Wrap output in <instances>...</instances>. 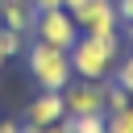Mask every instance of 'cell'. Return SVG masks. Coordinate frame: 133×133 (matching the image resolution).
<instances>
[{
  "label": "cell",
  "instance_id": "6da1fadb",
  "mask_svg": "<svg viewBox=\"0 0 133 133\" xmlns=\"http://www.w3.org/2000/svg\"><path fill=\"white\" fill-rule=\"evenodd\" d=\"M121 46H125L121 33H108V37H100V33H79L75 46L66 50V54H71V71H75V79H91V83L112 79L116 58H121Z\"/></svg>",
  "mask_w": 133,
  "mask_h": 133
},
{
  "label": "cell",
  "instance_id": "7a4b0ae2",
  "mask_svg": "<svg viewBox=\"0 0 133 133\" xmlns=\"http://www.w3.org/2000/svg\"><path fill=\"white\" fill-rule=\"evenodd\" d=\"M21 58H25L29 79H33L37 91H62V87L75 79L71 54H66V50H54V46H46V42H37V37H29V46H25Z\"/></svg>",
  "mask_w": 133,
  "mask_h": 133
},
{
  "label": "cell",
  "instance_id": "3957f363",
  "mask_svg": "<svg viewBox=\"0 0 133 133\" xmlns=\"http://www.w3.org/2000/svg\"><path fill=\"white\" fill-rule=\"evenodd\" d=\"M29 37H37V42H46V46H54V50H71L75 37H79V25H75V17H71L66 8H42Z\"/></svg>",
  "mask_w": 133,
  "mask_h": 133
},
{
  "label": "cell",
  "instance_id": "277c9868",
  "mask_svg": "<svg viewBox=\"0 0 133 133\" xmlns=\"http://www.w3.org/2000/svg\"><path fill=\"white\" fill-rule=\"evenodd\" d=\"M66 12L75 17L79 33H100V37L121 33V17H116V4H112V0H79V4L66 8Z\"/></svg>",
  "mask_w": 133,
  "mask_h": 133
},
{
  "label": "cell",
  "instance_id": "5b68a950",
  "mask_svg": "<svg viewBox=\"0 0 133 133\" xmlns=\"http://www.w3.org/2000/svg\"><path fill=\"white\" fill-rule=\"evenodd\" d=\"M62 104H66V116H91V112H104V83H91V79H71L62 87ZM108 116V112H104Z\"/></svg>",
  "mask_w": 133,
  "mask_h": 133
},
{
  "label": "cell",
  "instance_id": "8992f818",
  "mask_svg": "<svg viewBox=\"0 0 133 133\" xmlns=\"http://www.w3.org/2000/svg\"><path fill=\"white\" fill-rule=\"evenodd\" d=\"M66 116V104H62V91H37L29 104H25V125H37V129H50Z\"/></svg>",
  "mask_w": 133,
  "mask_h": 133
},
{
  "label": "cell",
  "instance_id": "52a82bcc",
  "mask_svg": "<svg viewBox=\"0 0 133 133\" xmlns=\"http://www.w3.org/2000/svg\"><path fill=\"white\" fill-rule=\"evenodd\" d=\"M33 21H37V8H33L29 0H0V25H4V29L33 33Z\"/></svg>",
  "mask_w": 133,
  "mask_h": 133
},
{
  "label": "cell",
  "instance_id": "ba28073f",
  "mask_svg": "<svg viewBox=\"0 0 133 133\" xmlns=\"http://www.w3.org/2000/svg\"><path fill=\"white\" fill-rule=\"evenodd\" d=\"M66 133H108V116L91 112V116H62Z\"/></svg>",
  "mask_w": 133,
  "mask_h": 133
},
{
  "label": "cell",
  "instance_id": "9c48e42d",
  "mask_svg": "<svg viewBox=\"0 0 133 133\" xmlns=\"http://www.w3.org/2000/svg\"><path fill=\"white\" fill-rule=\"evenodd\" d=\"M133 100H129V91L116 83V79H104V112H121V108H129Z\"/></svg>",
  "mask_w": 133,
  "mask_h": 133
},
{
  "label": "cell",
  "instance_id": "30bf717a",
  "mask_svg": "<svg viewBox=\"0 0 133 133\" xmlns=\"http://www.w3.org/2000/svg\"><path fill=\"white\" fill-rule=\"evenodd\" d=\"M0 46H4L8 58H21L25 46H29V33H17V29H4V25H0Z\"/></svg>",
  "mask_w": 133,
  "mask_h": 133
},
{
  "label": "cell",
  "instance_id": "8fae6325",
  "mask_svg": "<svg viewBox=\"0 0 133 133\" xmlns=\"http://www.w3.org/2000/svg\"><path fill=\"white\" fill-rule=\"evenodd\" d=\"M112 79H116V83H121V87L133 96V50L116 58V71H112Z\"/></svg>",
  "mask_w": 133,
  "mask_h": 133
},
{
  "label": "cell",
  "instance_id": "7c38bea8",
  "mask_svg": "<svg viewBox=\"0 0 133 133\" xmlns=\"http://www.w3.org/2000/svg\"><path fill=\"white\" fill-rule=\"evenodd\" d=\"M108 133H133V104L121 112H108Z\"/></svg>",
  "mask_w": 133,
  "mask_h": 133
},
{
  "label": "cell",
  "instance_id": "4fadbf2b",
  "mask_svg": "<svg viewBox=\"0 0 133 133\" xmlns=\"http://www.w3.org/2000/svg\"><path fill=\"white\" fill-rule=\"evenodd\" d=\"M116 4V17H121V25H129L133 21V0H112Z\"/></svg>",
  "mask_w": 133,
  "mask_h": 133
},
{
  "label": "cell",
  "instance_id": "5bb4252c",
  "mask_svg": "<svg viewBox=\"0 0 133 133\" xmlns=\"http://www.w3.org/2000/svg\"><path fill=\"white\" fill-rule=\"evenodd\" d=\"M0 133H21V121H8V116H0Z\"/></svg>",
  "mask_w": 133,
  "mask_h": 133
},
{
  "label": "cell",
  "instance_id": "9a60e30c",
  "mask_svg": "<svg viewBox=\"0 0 133 133\" xmlns=\"http://www.w3.org/2000/svg\"><path fill=\"white\" fill-rule=\"evenodd\" d=\"M121 42H125V46L133 50V21H129V25H121Z\"/></svg>",
  "mask_w": 133,
  "mask_h": 133
},
{
  "label": "cell",
  "instance_id": "2e32d148",
  "mask_svg": "<svg viewBox=\"0 0 133 133\" xmlns=\"http://www.w3.org/2000/svg\"><path fill=\"white\" fill-rule=\"evenodd\" d=\"M29 4H33L37 12H42V8H62V0H29Z\"/></svg>",
  "mask_w": 133,
  "mask_h": 133
},
{
  "label": "cell",
  "instance_id": "e0dca14e",
  "mask_svg": "<svg viewBox=\"0 0 133 133\" xmlns=\"http://www.w3.org/2000/svg\"><path fill=\"white\" fill-rule=\"evenodd\" d=\"M46 133H66V125H62V121H58V125H50V129H46Z\"/></svg>",
  "mask_w": 133,
  "mask_h": 133
},
{
  "label": "cell",
  "instance_id": "ac0fdd59",
  "mask_svg": "<svg viewBox=\"0 0 133 133\" xmlns=\"http://www.w3.org/2000/svg\"><path fill=\"white\" fill-rule=\"evenodd\" d=\"M4 66H8V54H4V46H0V71H4Z\"/></svg>",
  "mask_w": 133,
  "mask_h": 133
},
{
  "label": "cell",
  "instance_id": "d6986e66",
  "mask_svg": "<svg viewBox=\"0 0 133 133\" xmlns=\"http://www.w3.org/2000/svg\"><path fill=\"white\" fill-rule=\"evenodd\" d=\"M129 100H133V96H129Z\"/></svg>",
  "mask_w": 133,
  "mask_h": 133
},
{
  "label": "cell",
  "instance_id": "ffe728a7",
  "mask_svg": "<svg viewBox=\"0 0 133 133\" xmlns=\"http://www.w3.org/2000/svg\"><path fill=\"white\" fill-rule=\"evenodd\" d=\"M0 116H4V112H0Z\"/></svg>",
  "mask_w": 133,
  "mask_h": 133
}]
</instances>
